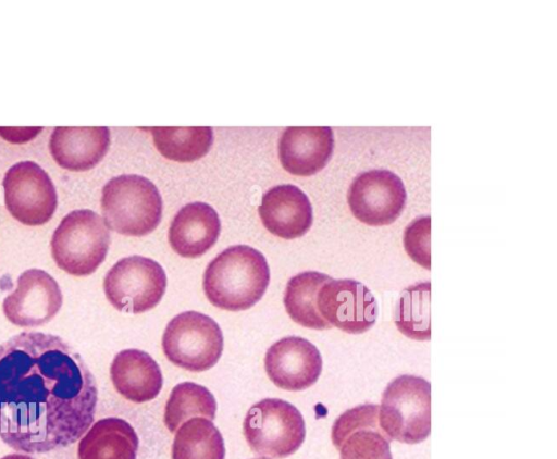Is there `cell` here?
<instances>
[{
  "mask_svg": "<svg viewBox=\"0 0 557 459\" xmlns=\"http://www.w3.org/2000/svg\"><path fill=\"white\" fill-rule=\"evenodd\" d=\"M431 283L423 282L405 288L395 309V324L407 337L429 340Z\"/></svg>",
  "mask_w": 557,
  "mask_h": 459,
  "instance_id": "obj_25",
  "label": "cell"
},
{
  "mask_svg": "<svg viewBox=\"0 0 557 459\" xmlns=\"http://www.w3.org/2000/svg\"><path fill=\"white\" fill-rule=\"evenodd\" d=\"M166 289V275L154 260L131 256L119 260L106 274L103 290L119 311L143 313L154 308Z\"/></svg>",
  "mask_w": 557,
  "mask_h": 459,
  "instance_id": "obj_8",
  "label": "cell"
},
{
  "mask_svg": "<svg viewBox=\"0 0 557 459\" xmlns=\"http://www.w3.org/2000/svg\"><path fill=\"white\" fill-rule=\"evenodd\" d=\"M162 349L173 364L190 372H202L212 368L222 355V331L212 318L185 311L168 323Z\"/></svg>",
  "mask_w": 557,
  "mask_h": 459,
  "instance_id": "obj_7",
  "label": "cell"
},
{
  "mask_svg": "<svg viewBox=\"0 0 557 459\" xmlns=\"http://www.w3.org/2000/svg\"><path fill=\"white\" fill-rule=\"evenodd\" d=\"M1 459H34V458L28 455H23V454H10V455L2 457Z\"/></svg>",
  "mask_w": 557,
  "mask_h": 459,
  "instance_id": "obj_27",
  "label": "cell"
},
{
  "mask_svg": "<svg viewBox=\"0 0 557 459\" xmlns=\"http://www.w3.org/2000/svg\"><path fill=\"white\" fill-rule=\"evenodd\" d=\"M331 280V276L315 271H306L289 278L284 293V306L294 322L313 330L332 327L317 307L320 288Z\"/></svg>",
  "mask_w": 557,
  "mask_h": 459,
  "instance_id": "obj_21",
  "label": "cell"
},
{
  "mask_svg": "<svg viewBox=\"0 0 557 459\" xmlns=\"http://www.w3.org/2000/svg\"><path fill=\"white\" fill-rule=\"evenodd\" d=\"M379 422L391 438L405 444L423 442L431 432V385L423 377L400 375L386 386Z\"/></svg>",
  "mask_w": 557,
  "mask_h": 459,
  "instance_id": "obj_5",
  "label": "cell"
},
{
  "mask_svg": "<svg viewBox=\"0 0 557 459\" xmlns=\"http://www.w3.org/2000/svg\"><path fill=\"white\" fill-rule=\"evenodd\" d=\"M225 447L218 427L205 418H191L175 434L172 459H224Z\"/></svg>",
  "mask_w": 557,
  "mask_h": 459,
  "instance_id": "obj_22",
  "label": "cell"
},
{
  "mask_svg": "<svg viewBox=\"0 0 557 459\" xmlns=\"http://www.w3.org/2000/svg\"><path fill=\"white\" fill-rule=\"evenodd\" d=\"M216 401L211 392L193 382L177 384L171 392L164 408V424L174 433L178 426L191 418L213 420Z\"/></svg>",
  "mask_w": 557,
  "mask_h": 459,
  "instance_id": "obj_24",
  "label": "cell"
},
{
  "mask_svg": "<svg viewBox=\"0 0 557 459\" xmlns=\"http://www.w3.org/2000/svg\"><path fill=\"white\" fill-rule=\"evenodd\" d=\"M50 246L61 270L73 276H87L104 261L110 232L103 219L92 210H74L62 219Z\"/></svg>",
  "mask_w": 557,
  "mask_h": 459,
  "instance_id": "obj_4",
  "label": "cell"
},
{
  "mask_svg": "<svg viewBox=\"0 0 557 459\" xmlns=\"http://www.w3.org/2000/svg\"><path fill=\"white\" fill-rule=\"evenodd\" d=\"M264 368L269 379L286 390H302L312 386L322 371L318 348L298 336L283 337L267 350Z\"/></svg>",
  "mask_w": 557,
  "mask_h": 459,
  "instance_id": "obj_14",
  "label": "cell"
},
{
  "mask_svg": "<svg viewBox=\"0 0 557 459\" xmlns=\"http://www.w3.org/2000/svg\"><path fill=\"white\" fill-rule=\"evenodd\" d=\"M317 307L331 326L348 334L367 332L377 317L372 293L362 283L350 278H332L325 283L318 293Z\"/></svg>",
  "mask_w": 557,
  "mask_h": 459,
  "instance_id": "obj_11",
  "label": "cell"
},
{
  "mask_svg": "<svg viewBox=\"0 0 557 459\" xmlns=\"http://www.w3.org/2000/svg\"><path fill=\"white\" fill-rule=\"evenodd\" d=\"M221 222L216 211L208 203L196 201L182 207L169 228L172 249L184 258H197L218 240Z\"/></svg>",
  "mask_w": 557,
  "mask_h": 459,
  "instance_id": "obj_17",
  "label": "cell"
},
{
  "mask_svg": "<svg viewBox=\"0 0 557 459\" xmlns=\"http://www.w3.org/2000/svg\"><path fill=\"white\" fill-rule=\"evenodd\" d=\"M431 218L416 219L407 226L404 234V246L411 259L421 266L430 270V227Z\"/></svg>",
  "mask_w": 557,
  "mask_h": 459,
  "instance_id": "obj_26",
  "label": "cell"
},
{
  "mask_svg": "<svg viewBox=\"0 0 557 459\" xmlns=\"http://www.w3.org/2000/svg\"><path fill=\"white\" fill-rule=\"evenodd\" d=\"M138 436L134 427L120 418L98 420L78 443V459H136Z\"/></svg>",
  "mask_w": 557,
  "mask_h": 459,
  "instance_id": "obj_20",
  "label": "cell"
},
{
  "mask_svg": "<svg viewBox=\"0 0 557 459\" xmlns=\"http://www.w3.org/2000/svg\"><path fill=\"white\" fill-rule=\"evenodd\" d=\"M101 210L109 228L126 236H145L161 221L162 198L148 178L122 174L103 186Z\"/></svg>",
  "mask_w": 557,
  "mask_h": 459,
  "instance_id": "obj_3",
  "label": "cell"
},
{
  "mask_svg": "<svg viewBox=\"0 0 557 459\" xmlns=\"http://www.w3.org/2000/svg\"><path fill=\"white\" fill-rule=\"evenodd\" d=\"M109 145L110 131L106 126H58L49 140L54 161L70 171H86L94 168L102 160Z\"/></svg>",
  "mask_w": 557,
  "mask_h": 459,
  "instance_id": "obj_18",
  "label": "cell"
},
{
  "mask_svg": "<svg viewBox=\"0 0 557 459\" xmlns=\"http://www.w3.org/2000/svg\"><path fill=\"white\" fill-rule=\"evenodd\" d=\"M407 199L405 186L395 173L371 170L358 175L348 190L352 214L371 226L388 225L401 213Z\"/></svg>",
  "mask_w": 557,
  "mask_h": 459,
  "instance_id": "obj_10",
  "label": "cell"
},
{
  "mask_svg": "<svg viewBox=\"0 0 557 459\" xmlns=\"http://www.w3.org/2000/svg\"><path fill=\"white\" fill-rule=\"evenodd\" d=\"M62 301L57 281L44 270L29 269L18 276L16 288L4 298L2 309L12 324L35 327L52 320Z\"/></svg>",
  "mask_w": 557,
  "mask_h": 459,
  "instance_id": "obj_12",
  "label": "cell"
},
{
  "mask_svg": "<svg viewBox=\"0 0 557 459\" xmlns=\"http://www.w3.org/2000/svg\"><path fill=\"white\" fill-rule=\"evenodd\" d=\"M243 430L255 454L274 459L294 454L306 436L299 410L277 398H265L252 405L245 417Z\"/></svg>",
  "mask_w": 557,
  "mask_h": 459,
  "instance_id": "obj_6",
  "label": "cell"
},
{
  "mask_svg": "<svg viewBox=\"0 0 557 459\" xmlns=\"http://www.w3.org/2000/svg\"><path fill=\"white\" fill-rule=\"evenodd\" d=\"M4 203L10 214L22 224L36 226L47 223L58 206L54 185L37 163L21 161L4 175Z\"/></svg>",
  "mask_w": 557,
  "mask_h": 459,
  "instance_id": "obj_9",
  "label": "cell"
},
{
  "mask_svg": "<svg viewBox=\"0 0 557 459\" xmlns=\"http://www.w3.org/2000/svg\"><path fill=\"white\" fill-rule=\"evenodd\" d=\"M333 147V132L329 126L287 127L278 140V157L290 174L310 176L326 165Z\"/></svg>",
  "mask_w": 557,
  "mask_h": 459,
  "instance_id": "obj_16",
  "label": "cell"
},
{
  "mask_svg": "<svg viewBox=\"0 0 557 459\" xmlns=\"http://www.w3.org/2000/svg\"><path fill=\"white\" fill-rule=\"evenodd\" d=\"M110 377L116 392L136 404L156 398L163 385L158 363L139 349H125L115 355Z\"/></svg>",
  "mask_w": 557,
  "mask_h": 459,
  "instance_id": "obj_19",
  "label": "cell"
},
{
  "mask_svg": "<svg viewBox=\"0 0 557 459\" xmlns=\"http://www.w3.org/2000/svg\"><path fill=\"white\" fill-rule=\"evenodd\" d=\"M256 459H268V458H256Z\"/></svg>",
  "mask_w": 557,
  "mask_h": 459,
  "instance_id": "obj_28",
  "label": "cell"
},
{
  "mask_svg": "<svg viewBox=\"0 0 557 459\" xmlns=\"http://www.w3.org/2000/svg\"><path fill=\"white\" fill-rule=\"evenodd\" d=\"M95 376L61 337L22 332L0 344V438L26 454L64 448L94 422Z\"/></svg>",
  "mask_w": 557,
  "mask_h": 459,
  "instance_id": "obj_1",
  "label": "cell"
},
{
  "mask_svg": "<svg viewBox=\"0 0 557 459\" xmlns=\"http://www.w3.org/2000/svg\"><path fill=\"white\" fill-rule=\"evenodd\" d=\"M391 438L379 422V406L366 404L342 413L332 426L341 459H393Z\"/></svg>",
  "mask_w": 557,
  "mask_h": 459,
  "instance_id": "obj_13",
  "label": "cell"
},
{
  "mask_svg": "<svg viewBox=\"0 0 557 459\" xmlns=\"http://www.w3.org/2000/svg\"><path fill=\"white\" fill-rule=\"evenodd\" d=\"M154 146L166 159L191 162L202 158L213 142L209 126L199 127H150Z\"/></svg>",
  "mask_w": 557,
  "mask_h": 459,
  "instance_id": "obj_23",
  "label": "cell"
},
{
  "mask_svg": "<svg viewBox=\"0 0 557 459\" xmlns=\"http://www.w3.org/2000/svg\"><path fill=\"white\" fill-rule=\"evenodd\" d=\"M258 210L264 227L284 239L305 235L312 224L309 198L299 187L292 184L268 189Z\"/></svg>",
  "mask_w": 557,
  "mask_h": 459,
  "instance_id": "obj_15",
  "label": "cell"
},
{
  "mask_svg": "<svg viewBox=\"0 0 557 459\" xmlns=\"http://www.w3.org/2000/svg\"><path fill=\"white\" fill-rule=\"evenodd\" d=\"M269 283L270 269L264 256L248 245H235L210 261L202 286L213 306L242 311L262 298Z\"/></svg>",
  "mask_w": 557,
  "mask_h": 459,
  "instance_id": "obj_2",
  "label": "cell"
}]
</instances>
